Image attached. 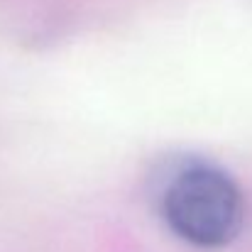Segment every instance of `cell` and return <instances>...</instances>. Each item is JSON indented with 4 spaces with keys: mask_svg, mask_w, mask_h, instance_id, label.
Masks as SVG:
<instances>
[{
    "mask_svg": "<svg viewBox=\"0 0 252 252\" xmlns=\"http://www.w3.org/2000/svg\"><path fill=\"white\" fill-rule=\"evenodd\" d=\"M157 211L164 225L186 245L220 250L240 235L245 196L223 167L189 157L164 176Z\"/></svg>",
    "mask_w": 252,
    "mask_h": 252,
    "instance_id": "6da1fadb",
    "label": "cell"
}]
</instances>
